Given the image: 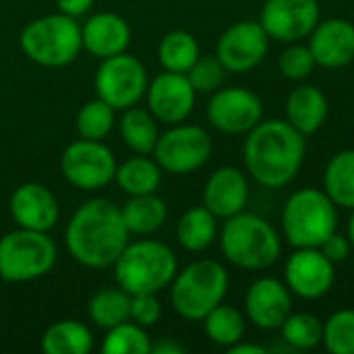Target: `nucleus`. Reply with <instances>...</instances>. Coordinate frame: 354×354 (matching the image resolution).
<instances>
[{
    "label": "nucleus",
    "instance_id": "nucleus-32",
    "mask_svg": "<svg viewBox=\"0 0 354 354\" xmlns=\"http://www.w3.org/2000/svg\"><path fill=\"white\" fill-rule=\"evenodd\" d=\"M282 340L295 351H313L324 340V322L311 313H290L280 326Z\"/></svg>",
    "mask_w": 354,
    "mask_h": 354
},
{
    "label": "nucleus",
    "instance_id": "nucleus-34",
    "mask_svg": "<svg viewBox=\"0 0 354 354\" xmlns=\"http://www.w3.org/2000/svg\"><path fill=\"white\" fill-rule=\"evenodd\" d=\"M114 120H116V110L110 104H106L104 100L95 97V100L87 102L77 112L75 124H77L79 137L93 139V141H102L114 129Z\"/></svg>",
    "mask_w": 354,
    "mask_h": 354
},
{
    "label": "nucleus",
    "instance_id": "nucleus-19",
    "mask_svg": "<svg viewBox=\"0 0 354 354\" xmlns=\"http://www.w3.org/2000/svg\"><path fill=\"white\" fill-rule=\"evenodd\" d=\"M309 50L324 68H342L354 60V23L332 17L315 25L309 35Z\"/></svg>",
    "mask_w": 354,
    "mask_h": 354
},
{
    "label": "nucleus",
    "instance_id": "nucleus-31",
    "mask_svg": "<svg viewBox=\"0 0 354 354\" xmlns=\"http://www.w3.org/2000/svg\"><path fill=\"white\" fill-rule=\"evenodd\" d=\"M203 330L214 344L230 348L245 336V317L236 307L220 303L203 317Z\"/></svg>",
    "mask_w": 354,
    "mask_h": 354
},
{
    "label": "nucleus",
    "instance_id": "nucleus-24",
    "mask_svg": "<svg viewBox=\"0 0 354 354\" xmlns=\"http://www.w3.org/2000/svg\"><path fill=\"white\" fill-rule=\"evenodd\" d=\"M218 236V218L205 207L197 205L187 209L176 224V239L189 253L205 251Z\"/></svg>",
    "mask_w": 354,
    "mask_h": 354
},
{
    "label": "nucleus",
    "instance_id": "nucleus-2",
    "mask_svg": "<svg viewBox=\"0 0 354 354\" xmlns=\"http://www.w3.org/2000/svg\"><path fill=\"white\" fill-rule=\"evenodd\" d=\"M307 137L286 118L261 120L247 133L243 145L245 168L249 176L266 189L290 185L305 160Z\"/></svg>",
    "mask_w": 354,
    "mask_h": 354
},
{
    "label": "nucleus",
    "instance_id": "nucleus-27",
    "mask_svg": "<svg viewBox=\"0 0 354 354\" xmlns=\"http://www.w3.org/2000/svg\"><path fill=\"white\" fill-rule=\"evenodd\" d=\"M324 191L344 209H354V149L334 153L324 172Z\"/></svg>",
    "mask_w": 354,
    "mask_h": 354
},
{
    "label": "nucleus",
    "instance_id": "nucleus-10",
    "mask_svg": "<svg viewBox=\"0 0 354 354\" xmlns=\"http://www.w3.org/2000/svg\"><path fill=\"white\" fill-rule=\"evenodd\" d=\"M95 93L114 110H127L135 106L147 91V71L143 62L127 52L110 58H102L95 71Z\"/></svg>",
    "mask_w": 354,
    "mask_h": 354
},
{
    "label": "nucleus",
    "instance_id": "nucleus-13",
    "mask_svg": "<svg viewBox=\"0 0 354 354\" xmlns=\"http://www.w3.org/2000/svg\"><path fill=\"white\" fill-rule=\"evenodd\" d=\"M322 21L317 0H266L259 23L270 39L292 44L311 35Z\"/></svg>",
    "mask_w": 354,
    "mask_h": 354
},
{
    "label": "nucleus",
    "instance_id": "nucleus-11",
    "mask_svg": "<svg viewBox=\"0 0 354 354\" xmlns=\"http://www.w3.org/2000/svg\"><path fill=\"white\" fill-rule=\"evenodd\" d=\"M116 168L114 153L102 141L83 137L66 145L60 158V170L66 183L83 191H97L110 185Z\"/></svg>",
    "mask_w": 354,
    "mask_h": 354
},
{
    "label": "nucleus",
    "instance_id": "nucleus-43",
    "mask_svg": "<svg viewBox=\"0 0 354 354\" xmlns=\"http://www.w3.org/2000/svg\"><path fill=\"white\" fill-rule=\"evenodd\" d=\"M346 236H348V241H351V245H353V249H354V209H353V216H351V220H348Z\"/></svg>",
    "mask_w": 354,
    "mask_h": 354
},
{
    "label": "nucleus",
    "instance_id": "nucleus-3",
    "mask_svg": "<svg viewBox=\"0 0 354 354\" xmlns=\"http://www.w3.org/2000/svg\"><path fill=\"white\" fill-rule=\"evenodd\" d=\"M224 257L241 270L259 272L274 266L282 255V241L276 228L261 216L241 212L224 222L220 232Z\"/></svg>",
    "mask_w": 354,
    "mask_h": 354
},
{
    "label": "nucleus",
    "instance_id": "nucleus-38",
    "mask_svg": "<svg viewBox=\"0 0 354 354\" xmlns=\"http://www.w3.org/2000/svg\"><path fill=\"white\" fill-rule=\"evenodd\" d=\"M162 317V305L156 295H131V322L141 328H151Z\"/></svg>",
    "mask_w": 354,
    "mask_h": 354
},
{
    "label": "nucleus",
    "instance_id": "nucleus-35",
    "mask_svg": "<svg viewBox=\"0 0 354 354\" xmlns=\"http://www.w3.org/2000/svg\"><path fill=\"white\" fill-rule=\"evenodd\" d=\"M322 344L332 354H354V309H340L324 322Z\"/></svg>",
    "mask_w": 354,
    "mask_h": 354
},
{
    "label": "nucleus",
    "instance_id": "nucleus-1",
    "mask_svg": "<svg viewBox=\"0 0 354 354\" xmlns=\"http://www.w3.org/2000/svg\"><path fill=\"white\" fill-rule=\"evenodd\" d=\"M129 236L120 207L104 197L79 205L64 230L68 255L91 270L114 266L129 245Z\"/></svg>",
    "mask_w": 354,
    "mask_h": 354
},
{
    "label": "nucleus",
    "instance_id": "nucleus-30",
    "mask_svg": "<svg viewBox=\"0 0 354 354\" xmlns=\"http://www.w3.org/2000/svg\"><path fill=\"white\" fill-rule=\"evenodd\" d=\"M87 315L93 326L102 330H110L127 319H131V295L118 288H102L97 290L87 305Z\"/></svg>",
    "mask_w": 354,
    "mask_h": 354
},
{
    "label": "nucleus",
    "instance_id": "nucleus-41",
    "mask_svg": "<svg viewBox=\"0 0 354 354\" xmlns=\"http://www.w3.org/2000/svg\"><path fill=\"white\" fill-rule=\"evenodd\" d=\"M151 353L153 354H185V348L174 342V340H160L158 344L151 342Z\"/></svg>",
    "mask_w": 354,
    "mask_h": 354
},
{
    "label": "nucleus",
    "instance_id": "nucleus-8",
    "mask_svg": "<svg viewBox=\"0 0 354 354\" xmlns=\"http://www.w3.org/2000/svg\"><path fill=\"white\" fill-rule=\"evenodd\" d=\"M58 251L46 232L17 228L0 239V278L31 282L52 272Z\"/></svg>",
    "mask_w": 354,
    "mask_h": 354
},
{
    "label": "nucleus",
    "instance_id": "nucleus-18",
    "mask_svg": "<svg viewBox=\"0 0 354 354\" xmlns=\"http://www.w3.org/2000/svg\"><path fill=\"white\" fill-rule=\"evenodd\" d=\"M8 209L19 228L48 232L56 226L60 207L54 193L39 183H25L10 195Z\"/></svg>",
    "mask_w": 354,
    "mask_h": 354
},
{
    "label": "nucleus",
    "instance_id": "nucleus-7",
    "mask_svg": "<svg viewBox=\"0 0 354 354\" xmlns=\"http://www.w3.org/2000/svg\"><path fill=\"white\" fill-rule=\"evenodd\" d=\"M228 272L214 259H197L183 272H176L170 288L174 311L189 322H203V317L224 303L228 292Z\"/></svg>",
    "mask_w": 354,
    "mask_h": 354
},
{
    "label": "nucleus",
    "instance_id": "nucleus-25",
    "mask_svg": "<svg viewBox=\"0 0 354 354\" xmlns=\"http://www.w3.org/2000/svg\"><path fill=\"white\" fill-rule=\"evenodd\" d=\"M122 220L131 234H151L160 230L168 218V207L162 197L156 193L135 195L122 207Z\"/></svg>",
    "mask_w": 354,
    "mask_h": 354
},
{
    "label": "nucleus",
    "instance_id": "nucleus-40",
    "mask_svg": "<svg viewBox=\"0 0 354 354\" xmlns=\"http://www.w3.org/2000/svg\"><path fill=\"white\" fill-rule=\"evenodd\" d=\"M95 0H56V6L60 12L68 15V17H81L85 15L91 6H93Z\"/></svg>",
    "mask_w": 354,
    "mask_h": 354
},
{
    "label": "nucleus",
    "instance_id": "nucleus-37",
    "mask_svg": "<svg viewBox=\"0 0 354 354\" xmlns=\"http://www.w3.org/2000/svg\"><path fill=\"white\" fill-rule=\"evenodd\" d=\"M226 73L228 71L214 54V56H199L197 62L189 68L187 77L197 93H214L216 89L222 87Z\"/></svg>",
    "mask_w": 354,
    "mask_h": 354
},
{
    "label": "nucleus",
    "instance_id": "nucleus-36",
    "mask_svg": "<svg viewBox=\"0 0 354 354\" xmlns=\"http://www.w3.org/2000/svg\"><path fill=\"white\" fill-rule=\"evenodd\" d=\"M315 66H317V62H315L309 46H305L301 41L288 44V48H284L278 56V68H280L282 77L290 79V81L307 79L315 71Z\"/></svg>",
    "mask_w": 354,
    "mask_h": 354
},
{
    "label": "nucleus",
    "instance_id": "nucleus-23",
    "mask_svg": "<svg viewBox=\"0 0 354 354\" xmlns=\"http://www.w3.org/2000/svg\"><path fill=\"white\" fill-rule=\"evenodd\" d=\"M39 348L44 354H89L93 351V336L85 324L77 319H60L46 328Z\"/></svg>",
    "mask_w": 354,
    "mask_h": 354
},
{
    "label": "nucleus",
    "instance_id": "nucleus-28",
    "mask_svg": "<svg viewBox=\"0 0 354 354\" xmlns=\"http://www.w3.org/2000/svg\"><path fill=\"white\" fill-rule=\"evenodd\" d=\"M114 180L131 197L149 195V193H156L162 183V168L158 166L156 160H149L147 156L137 153L135 158H129L116 168Z\"/></svg>",
    "mask_w": 354,
    "mask_h": 354
},
{
    "label": "nucleus",
    "instance_id": "nucleus-15",
    "mask_svg": "<svg viewBox=\"0 0 354 354\" xmlns=\"http://www.w3.org/2000/svg\"><path fill=\"white\" fill-rule=\"evenodd\" d=\"M284 282L292 295L315 301L332 290L336 282V268L319 247L295 249L284 266Z\"/></svg>",
    "mask_w": 354,
    "mask_h": 354
},
{
    "label": "nucleus",
    "instance_id": "nucleus-42",
    "mask_svg": "<svg viewBox=\"0 0 354 354\" xmlns=\"http://www.w3.org/2000/svg\"><path fill=\"white\" fill-rule=\"evenodd\" d=\"M268 348L259 346V344H247V342H236L234 346L228 348V354H266Z\"/></svg>",
    "mask_w": 354,
    "mask_h": 354
},
{
    "label": "nucleus",
    "instance_id": "nucleus-22",
    "mask_svg": "<svg viewBox=\"0 0 354 354\" xmlns=\"http://www.w3.org/2000/svg\"><path fill=\"white\" fill-rule=\"evenodd\" d=\"M286 120L305 137L317 133L330 112L328 97L315 85H299L286 97Z\"/></svg>",
    "mask_w": 354,
    "mask_h": 354
},
{
    "label": "nucleus",
    "instance_id": "nucleus-16",
    "mask_svg": "<svg viewBox=\"0 0 354 354\" xmlns=\"http://www.w3.org/2000/svg\"><path fill=\"white\" fill-rule=\"evenodd\" d=\"M147 106L156 120L166 124H178L189 118L195 108L197 91L193 89L185 73L164 71L147 85Z\"/></svg>",
    "mask_w": 354,
    "mask_h": 354
},
{
    "label": "nucleus",
    "instance_id": "nucleus-14",
    "mask_svg": "<svg viewBox=\"0 0 354 354\" xmlns=\"http://www.w3.org/2000/svg\"><path fill=\"white\" fill-rule=\"evenodd\" d=\"M270 50V35L259 21L232 23L218 39L216 56L228 73H249Z\"/></svg>",
    "mask_w": 354,
    "mask_h": 354
},
{
    "label": "nucleus",
    "instance_id": "nucleus-9",
    "mask_svg": "<svg viewBox=\"0 0 354 354\" xmlns=\"http://www.w3.org/2000/svg\"><path fill=\"white\" fill-rule=\"evenodd\" d=\"M212 137L197 124H172L162 133L153 147V160L168 174H191L207 164L212 158Z\"/></svg>",
    "mask_w": 354,
    "mask_h": 354
},
{
    "label": "nucleus",
    "instance_id": "nucleus-4",
    "mask_svg": "<svg viewBox=\"0 0 354 354\" xmlns=\"http://www.w3.org/2000/svg\"><path fill=\"white\" fill-rule=\"evenodd\" d=\"M178 272L174 251L160 241H135L114 261L116 284L129 295H158Z\"/></svg>",
    "mask_w": 354,
    "mask_h": 354
},
{
    "label": "nucleus",
    "instance_id": "nucleus-29",
    "mask_svg": "<svg viewBox=\"0 0 354 354\" xmlns=\"http://www.w3.org/2000/svg\"><path fill=\"white\" fill-rule=\"evenodd\" d=\"M201 56L199 50V41L195 39L193 33L176 29L166 33L160 39L158 46V60L162 64L164 71H172V73H189V68L197 62V58Z\"/></svg>",
    "mask_w": 354,
    "mask_h": 354
},
{
    "label": "nucleus",
    "instance_id": "nucleus-6",
    "mask_svg": "<svg viewBox=\"0 0 354 354\" xmlns=\"http://www.w3.org/2000/svg\"><path fill=\"white\" fill-rule=\"evenodd\" d=\"M338 230V205L326 191L307 187L295 191L282 207V232L290 247H322Z\"/></svg>",
    "mask_w": 354,
    "mask_h": 354
},
{
    "label": "nucleus",
    "instance_id": "nucleus-26",
    "mask_svg": "<svg viewBox=\"0 0 354 354\" xmlns=\"http://www.w3.org/2000/svg\"><path fill=\"white\" fill-rule=\"evenodd\" d=\"M118 131L124 145L141 156H149L160 137L153 114L149 110L137 108V104L122 110V116L118 120Z\"/></svg>",
    "mask_w": 354,
    "mask_h": 354
},
{
    "label": "nucleus",
    "instance_id": "nucleus-39",
    "mask_svg": "<svg viewBox=\"0 0 354 354\" xmlns=\"http://www.w3.org/2000/svg\"><path fill=\"white\" fill-rule=\"evenodd\" d=\"M319 251L336 266V263L346 261L354 249L353 245H351V241H348V236H346V234H340V232L336 230V232H332V234L322 243Z\"/></svg>",
    "mask_w": 354,
    "mask_h": 354
},
{
    "label": "nucleus",
    "instance_id": "nucleus-20",
    "mask_svg": "<svg viewBox=\"0 0 354 354\" xmlns=\"http://www.w3.org/2000/svg\"><path fill=\"white\" fill-rule=\"evenodd\" d=\"M249 201L247 174L234 166H222L207 178L203 187V205L222 220L245 212Z\"/></svg>",
    "mask_w": 354,
    "mask_h": 354
},
{
    "label": "nucleus",
    "instance_id": "nucleus-21",
    "mask_svg": "<svg viewBox=\"0 0 354 354\" xmlns=\"http://www.w3.org/2000/svg\"><path fill=\"white\" fill-rule=\"evenodd\" d=\"M83 50H87L95 58H110L127 50L131 41V27L129 23L110 10L91 15L81 25Z\"/></svg>",
    "mask_w": 354,
    "mask_h": 354
},
{
    "label": "nucleus",
    "instance_id": "nucleus-33",
    "mask_svg": "<svg viewBox=\"0 0 354 354\" xmlns=\"http://www.w3.org/2000/svg\"><path fill=\"white\" fill-rule=\"evenodd\" d=\"M106 338L102 342L104 354H149L151 340L145 328L137 326L135 322L127 319L110 330H106Z\"/></svg>",
    "mask_w": 354,
    "mask_h": 354
},
{
    "label": "nucleus",
    "instance_id": "nucleus-17",
    "mask_svg": "<svg viewBox=\"0 0 354 354\" xmlns=\"http://www.w3.org/2000/svg\"><path fill=\"white\" fill-rule=\"evenodd\" d=\"M245 313L259 330H280L292 313V292L278 278H257L245 295Z\"/></svg>",
    "mask_w": 354,
    "mask_h": 354
},
{
    "label": "nucleus",
    "instance_id": "nucleus-12",
    "mask_svg": "<svg viewBox=\"0 0 354 354\" xmlns=\"http://www.w3.org/2000/svg\"><path fill=\"white\" fill-rule=\"evenodd\" d=\"M207 122L226 135H247L263 120V104L247 87H220L207 104Z\"/></svg>",
    "mask_w": 354,
    "mask_h": 354
},
{
    "label": "nucleus",
    "instance_id": "nucleus-5",
    "mask_svg": "<svg viewBox=\"0 0 354 354\" xmlns=\"http://www.w3.org/2000/svg\"><path fill=\"white\" fill-rule=\"evenodd\" d=\"M23 54L48 68L71 64L83 50L81 25L64 12L44 15L29 21L19 37Z\"/></svg>",
    "mask_w": 354,
    "mask_h": 354
}]
</instances>
